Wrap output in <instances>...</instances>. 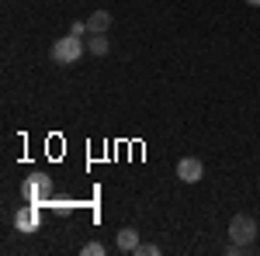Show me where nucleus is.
<instances>
[{"label":"nucleus","mask_w":260,"mask_h":256,"mask_svg":"<svg viewBox=\"0 0 260 256\" xmlns=\"http://www.w3.org/2000/svg\"><path fill=\"white\" fill-rule=\"evenodd\" d=\"M156 253H160V246H156V242H139V249H136L132 256H156Z\"/></svg>","instance_id":"nucleus-9"},{"label":"nucleus","mask_w":260,"mask_h":256,"mask_svg":"<svg viewBox=\"0 0 260 256\" xmlns=\"http://www.w3.org/2000/svg\"><path fill=\"white\" fill-rule=\"evenodd\" d=\"M108 35H101V31H90V42H87V52L90 56H108Z\"/></svg>","instance_id":"nucleus-8"},{"label":"nucleus","mask_w":260,"mask_h":256,"mask_svg":"<svg viewBox=\"0 0 260 256\" xmlns=\"http://www.w3.org/2000/svg\"><path fill=\"white\" fill-rule=\"evenodd\" d=\"M24 194H28V201H31V204H42V201H49V194H52V184H49V177L35 173V177L28 180Z\"/></svg>","instance_id":"nucleus-4"},{"label":"nucleus","mask_w":260,"mask_h":256,"mask_svg":"<svg viewBox=\"0 0 260 256\" xmlns=\"http://www.w3.org/2000/svg\"><path fill=\"white\" fill-rule=\"evenodd\" d=\"M83 52H87V45H83L80 35H62V39L52 42V49H49V56H52V62L56 66H77V62L83 59Z\"/></svg>","instance_id":"nucleus-1"},{"label":"nucleus","mask_w":260,"mask_h":256,"mask_svg":"<svg viewBox=\"0 0 260 256\" xmlns=\"http://www.w3.org/2000/svg\"><path fill=\"white\" fill-rule=\"evenodd\" d=\"M229 239L240 242V246H250L257 239V218L253 215H233V222H229Z\"/></svg>","instance_id":"nucleus-2"},{"label":"nucleus","mask_w":260,"mask_h":256,"mask_svg":"<svg viewBox=\"0 0 260 256\" xmlns=\"http://www.w3.org/2000/svg\"><path fill=\"white\" fill-rule=\"evenodd\" d=\"M246 4H253V7H260V0H246Z\"/></svg>","instance_id":"nucleus-12"},{"label":"nucleus","mask_w":260,"mask_h":256,"mask_svg":"<svg viewBox=\"0 0 260 256\" xmlns=\"http://www.w3.org/2000/svg\"><path fill=\"white\" fill-rule=\"evenodd\" d=\"M177 177L184 180V184H198V180L205 177V163H201L198 156H184L177 163Z\"/></svg>","instance_id":"nucleus-3"},{"label":"nucleus","mask_w":260,"mask_h":256,"mask_svg":"<svg viewBox=\"0 0 260 256\" xmlns=\"http://www.w3.org/2000/svg\"><path fill=\"white\" fill-rule=\"evenodd\" d=\"M14 225H18V232H24V236H28V232H35V229H39V204H31V201H28L18 215H14Z\"/></svg>","instance_id":"nucleus-5"},{"label":"nucleus","mask_w":260,"mask_h":256,"mask_svg":"<svg viewBox=\"0 0 260 256\" xmlns=\"http://www.w3.org/2000/svg\"><path fill=\"white\" fill-rule=\"evenodd\" d=\"M80 256H104V242H87L80 249Z\"/></svg>","instance_id":"nucleus-10"},{"label":"nucleus","mask_w":260,"mask_h":256,"mask_svg":"<svg viewBox=\"0 0 260 256\" xmlns=\"http://www.w3.org/2000/svg\"><path fill=\"white\" fill-rule=\"evenodd\" d=\"M70 31H73V35H87L90 28H87V21H73V24H70Z\"/></svg>","instance_id":"nucleus-11"},{"label":"nucleus","mask_w":260,"mask_h":256,"mask_svg":"<svg viewBox=\"0 0 260 256\" xmlns=\"http://www.w3.org/2000/svg\"><path fill=\"white\" fill-rule=\"evenodd\" d=\"M87 28H90V31H101V35H108V28H111V14H108V11H94V14L87 18Z\"/></svg>","instance_id":"nucleus-7"},{"label":"nucleus","mask_w":260,"mask_h":256,"mask_svg":"<svg viewBox=\"0 0 260 256\" xmlns=\"http://www.w3.org/2000/svg\"><path fill=\"white\" fill-rule=\"evenodd\" d=\"M115 242H118L121 253H136V249H139V232H136V229H118V239H115Z\"/></svg>","instance_id":"nucleus-6"}]
</instances>
